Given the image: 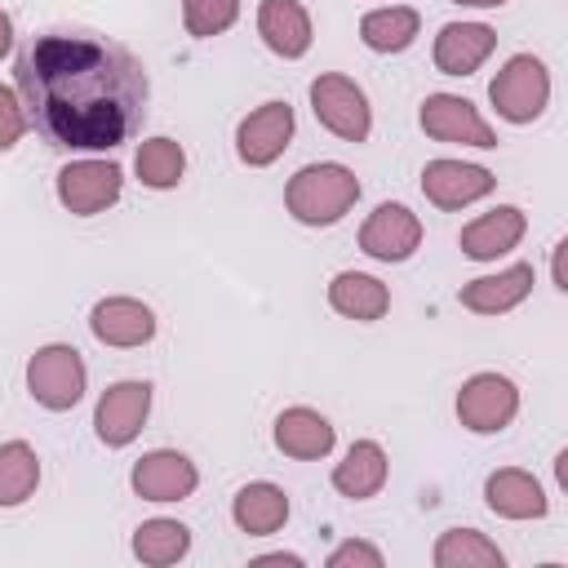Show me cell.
Returning a JSON list of instances; mask_svg holds the SVG:
<instances>
[{
	"label": "cell",
	"mask_w": 568,
	"mask_h": 568,
	"mask_svg": "<svg viewBox=\"0 0 568 568\" xmlns=\"http://www.w3.org/2000/svg\"><path fill=\"white\" fill-rule=\"evenodd\" d=\"M27 120L67 151H115L146 115V67L93 31H44L18 53Z\"/></svg>",
	"instance_id": "6da1fadb"
},
{
	"label": "cell",
	"mask_w": 568,
	"mask_h": 568,
	"mask_svg": "<svg viewBox=\"0 0 568 568\" xmlns=\"http://www.w3.org/2000/svg\"><path fill=\"white\" fill-rule=\"evenodd\" d=\"M355 200H359V178L337 160L302 164L284 186V209L302 226H333L355 209Z\"/></svg>",
	"instance_id": "7a4b0ae2"
},
{
	"label": "cell",
	"mask_w": 568,
	"mask_h": 568,
	"mask_svg": "<svg viewBox=\"0 0 568 568\" xmlns=\"http://www.w3.org/2000/svg\"><path fill=\"white\" fill-rule=\"evenodd\" d=\"M84 386H89V368H84L80 351L67 342H49L27 359V390L49 413L75 408L84 399Z\"/></svg>",
	"instance_id": "3957f363"
},
{
	"label": "cell",
	"mask_w": 568,
	"mask_h": 568,
	"mask_svg": "<svg viewBox=\"0 0 568 568\" xmlns=\"http://www.w3.org/2000/svg\"><path fill=\"white\" fill-rule=\"evenodd\" d=\"M488 102L497 106L501 120L532 124L546 111V102H550V71H546V62L532 58V53L506 58V67L488 84Z\"/></svg>",
	"instance_id": "277c9868"
},
{
	"label": "cell",
	"mask_w": 568,
	"mask_h": 568,
	"mask_svg": "<svg viewBox=\"0 0 568 568\" xmlns=\"http://www.w3.org/2000/svg\"><path fill=\"white\" fill-rule=\"evenodd\" d=\"M311 111L342 142H368V133H373L368 93L342 71H324L311 80Z\"/></svg>",
	"instance_id": "5b68a950"
},
{
	"label": "cell",
	"mask_w": 568,
	"mask_h": 568,
	"mask_svg": "<svg viewBox=\"0 0 568 568\" xmlns=\"http://www.w3.org/2000/svg\"><path fill=\"white\" fill-rule=\"evenodd\" d=\"M58 204L75 217H93V213H106L120 191H124V173L115 160H98V155H84V160H71L58 169Z\"/></svg>",
	"instance_id": "8992f818"
},
{
	"label": "cell",
	"mask_w": 568,
	"mask_h": 568,
	"mask_svg": "<svg viewBox=\"0 0 568 568\" xmlns=\"http://www.w3.org/2000/svg\"><path fill=\"white\" fill-rule=\"evenodd\" d=\"M519 413V386L506 373H475L457 390V422L470 435H497Z\"/></svg>",
	"instance_id": "52a82bcc"
},
{
	"label": "cell",
	"mask_w": 568,
	"mask_h": 568,
	"mask_svg": "<svg viewBox=\"0 0 568 568\" xmlns=\"http://www.w3.org/2000/svg\"><path fill=\"white\" fill-rule=\"evenodd\" d=\"M151 417V382H111L102 395H98V408H93V430L106 448H124L142 435Z\"/></svg>",
	"instance_id": "ba28073f"
},
{
	"label": "cell",
	"mask_w": 568,
	"mask_h": 568,
	"mask_svg": "<svg viewBox=\"0 0 568 568\" xmlns=\"http://www.w3.org/2000/svg\"><path fill=\"white\" fill-rule=\"evenodd\" d=\"M417 120H422L426 138H435V142H457V146H479V151L497 146L493 124L462 93H426Z\"/></svg>",
	"instance_id": "9c48e42d"
},
{
	"label": "cell",
	"mask_w": 568,
	"mask_h": 568,
	"mask_svg": "<svg viewBox=\"0 0 568 568\" xmlns=\"http://www.w3.org/2000/svg\"><path fill=\"white\" fill-rule=\"evenodd\" d=\"M293 124H297V120H293V106L280 102V98L253 106V111L240 120V129H235V155H240L248 169L275 164V160L288 151V142H293Z\"/></svg>",
	"instance_id": "30bf717a"
},
{
	"label": "cell",
	"mask_w": 568,
	"mask_h": 568,
	"mask_svg": "<svg viewBox=\"0 0 568 568\" xmlns=\"http://www.w3.org/2000/svg\"><path fill=\"white\" fill-rule=\"evenodd\" d=\"M359 248L373 262H408L422 248V217L408 204H377L359 226Z\"/></svg>",
	"instance_id": "8fae6325"
},
{
	"label": "cell",
	"mask_w": 568,
	"mask_h": 568,
	"mask_svg": "<svg viewBox=\"0 0 568 568\" xmlns=\"http://www.w3.org/2000/svg\"><path fill=\"white\" fill-rule=\"evenodd\" d=\"M129 484L142 501H186L200 488V470L186 453L178 448H151L133 462Z\"/></svg>",
	"instance_id": "7c38bea8"
},
{
	"label": "cell",
	"mask_w": 568,
	"mask_h": 568,
	"mask_svg": "<svg viewBox=\"0 0 568 568\" xmlns=\"http://www.w3.org/2000/svg\"><path fill=\"white\" fill-rule=\"evenodd\" d=\"M493 186H497L493 169L470 164V160H430L422 169V195L435 209H466V204L493 195Z\"/></svg>",
	"instance_id": "4fadbf2b"
},
{
	"label": "cell",
	"mask_w": 568,
	"mask_h": 568,
	"mask_svg": "<svg viewBox=\"0 0 568 568\" xmlns=\"http://www.w3.org/2000/svg\"><path fill=\"white\" fill-rule=\"evenodd\" d=\"M89 333L102 342V346H115V351H133V346H146L155 337V311L138 297H102L93 302L89 311Z\"/></svg>",
	"instance_id": "5bb4252c"
},
{
	"label": "cell",
	"mask_w": 568,
	"mask_h": 568,
	"mask_svg": "<svg viewBox=\"0 0 568 568\" xmlns=\"http://www.w3.org/2000/svg\"><path fill=\"white\" fill-rule=\"evenodd\" d=\"M524 231H528L524 209L497 204V209L479 213L475 222H466L462 235H457V244H462V253H466L470 262H497V257H506L510 248H519Z\"/></svg>",
	"instance_id": "9a60e30c"
},
{
	"label": "cell",
	"mask_w": 568,
	"mask_h": 568,
	"mask_svg": "<svg viewBox=\"0 0 568 568\" xmlns=\"http://www.w3.org/2000/svg\"><path fill=\"white\" fill-rule=\"evenodd\" d=\"M497 49V31L488 22H444L435 36V67L444 75H475Z\"/></svg>",
	"instance_id": "2e32d148"
},
{
	"label": "cell",
	"mask_w": 568,
	"mask_h": 568,
	"mask_svg": "<svg viewBox=\"0 0 568 568\" xmlns=\"http://www.w3.org/2000/svg\"><path fill=\"white\" fill-rule=\"evenodd\" d=\"M257 36L275 58L293 62L311 49L315 27H311V13L302 0H262L257 4Z\"/></svg>",
	"instance_id": "e0dca14e"
},
{
	"label": "cell",
	"mask_w": 568,
	"mask_h": 568,
	"mask_svg": "<svg viewBox=\"0 0 568 568\" xmlns=\"http://www.w3.org/2000/svg\"><path fill=\"white\" fill-rule=\"evenodd\" d=\"M484 501L493 515L501 519H541L550 510V497L541 488L537 475L519 470V466H501L484 479Z\"/></svg>",
	"instance_id": "ac0fdd59"
},
{
	"label": "cell",
	"mask_w": 568,
	"mask_h": 568,
	"mask_svg": "<svg viewBox=\"0 0 568 568\" xmlns=\"http://www.w3.org/2000/svg\"><path fill=\"white\" fill-rule=\"evenodd\" d=\"M532 293V266L528 262H515L506 271H493V275H479V280H466L457 302L475 315H506L515 311L524 297Z\"/></svg>",
	"instance_id": "d6986e66"
},
{
	"label": "cell",
	"mask_w": 568,
	"mask_h": 568,
	"mask_svg": "<svg viewBox=\"0 0 568 568\" xmlns=\"http://www.w3.org/2000/svg\"><path fill=\"white\" fill-rule=\"evenodd\" d=\"M337 444V430L324 413L306 408V404H293L275 417V448L284 457H297V462H315V457H328Z\"/></svg>",
	"instance_id": "ffe728a7"
},
{
	"label": "cell",
	"mask_w": 568,
	"mask_h": 568,
	"mask_svg": "<svg viewBox=\"0 0 568 568\" xmlns=\"http://www.w3.org/2000/svg\"><path fill=\"white\" fill-rule=\"evenodd\" d=\"M386 475H390V462H386V448L377 439H355L346 448V457L333 466V488L351 501H368L386 488Z\"/></svg>",
	"instance_id": "44dd1931"
},
{
	"label": "cell",
	"mask_w": 568,
	"mask_h": 568,
	"mask_svg": "<svg viewBox=\"0 0 568 568\" xmlns=\"http://www.w3.org/2000/svg\"><path fill=\"white\" fill-rule=\"evenodd\" d=\"M231 519L248 537H271L288 524V493L271 479H253L231 497Z\"/></svg>",
	"instance_id": "7402d4cb"
},
{
	"label": "cell",
	"mask_w": 568,
	"mask_h": 568,
	"mask_svg": "<svg viewBox=\"0 0 568 568\" xmlns=\"http://www.w3.org/2000/svg\"><path fill=\"white\" fill-rule=\"evenodd\" d=\"M328 306L355 324H373L390 311V288L368 271H337L328 280Z\"/></svg>",
	"instance_id": "603a6c76"
},
{
	"label": "cell",
	"mask_w": 568,
	"mask_h": 568,
	"mask_svg": "<svg viewBox=\"0 0 568 568\" xmlns=\"http://www.w3.org/2000/svg\"><path fill=\"white\" fill-rule=\"evenodd\" d=\"M422 36V13L408 4H386V9H368L359 18V40L373 53H404L413 40Z\"/></svg>",
	"instance_id": "cb8c5ba5"
},
{
	"label": "cell",
	"mask_w": 568,
	"mask_h": 568,
	"mask_svg": "<svg viewBox=\"0 0 568 568\" xmlns=\"http://www.w3.org/2000/svg\"><path fill=\"white\" fill-rule=\"evenodd\" d=\"M430 559H435V568H501L506 564L497 541H488L479 528H448V532H439Z\"/></svg>",
	"instance_id": "d4e9b609"
},
{
	"label": "cell",
	"mask_w": 568,
	"mask_h": 568,
	"mask_svg": "<svg viewBox=\"0 0 568 568\" xmlns=\"http://www.w3.org/2000/svg\"><path fill=\"white\" fill-rule=\"evenodd\" d=\"M186 550H191V528L178 519H142L133 528V555L151 568H169L186 559Z\"/></svg>",
	"instance_id": "484cf974"
},
{
	"label": "cell",
	"mask_w": 568,
	"mask_h": 568,
	"mask_svg": "<svg viewBox=\"0 0 568 568\" xmlns=\"http://www.w3.org/2000/svg\"><path fill=\"white\" fill-rule=\"evenodd\" d=\"M40 488V457L27 439L0 444V510L22 506Z\"/></svg>",
	"instance_id": "4316f807"
},
{
	"label": "cell",
	"mask_w": 568,
	"mask_h": 568,
	"mask_svg": "<svg viewBox=\"0 0 568 568\" xmlns=\"http://www.w3.org/2000/svg\"><path fill=\"white\" fill-rule=\"evenodd\" d=\"M133 169H138L142 186H151V191H173V186L182 182V173H186V151H182V142H173V138L160 133V138H146V142L138 146Z\"/></svg>",
	"instance_id": "83f0119b"
},
{
	"label": "cell",
	"mask_w": 568,
	"mask_h": 568,
	"mask_svg": "<svg viewBox=\"0 0 568 568\" xmlns=\"http://www.w3.org/2000/svg\"><path fill=\"white\" fill-rule=\"evenodd\" d=\"M240 18V0H182V27L195 40H213L231 31Z\"/></svg>",
	"instance_id": "f1b7e54d"
},
{
	"label": "cell",
	"mask_w": 568,
	"mask_h": 568,
	"mask_svg": "<svg viewBox=\"0 0 568 568\" xmlns=\"http://www.w3.org/2000/svg\"><path fill=\"white\" fill-rule=\"evenodd\" d=\"M27 133V102L18 89L0 84V151H13Z\"/></svg>",
	"instance_id": "f546056e"
},
{
	"label": "cell",
	"mask_w": 568,
	"mask_h": 568,
	"mask_svg": "<svg viewBox=\"0 0 568 568\" xmlns=\"http://www.w3.org/2000/svg\"><path fill=\"white\" fill-rule=\"evenodd\" d=\"M386 559H382V550L373 546V541H342V546H333L328 550V568H382Z\"/></svg>",
	"instance_id": "4dcf8cb0"
},
{
	"label": "cell",
	"mask_w": 568,
	"mask_h": 568,
	"mask_svg": "<svg viewBox=\"0 0 568 568\" xmlns=\"http://www.w3.org/2000/svg\"><path fill=\"white\" fill-rule=\"evenodd\" d=\"M253 564H257V568H262V564H288V568H302V555H284V550H275V555H257Z\"/></svg>",
	"instance_id": "1f68e13d"
},
{
	"label": "cell",
	"mask_w": 568,
	"mask_h": 568,
	"mask_svg": "<svg viewBox=\"0 0 568 568\" xmlns=\"http://www.w3.org/2000/svg\"><path fill=\"white\" fill-rule=\"evenodd\" d=\"M9 49H13V18L0 9V58H4Z\"/></svg>",
	"instance_id": "d6a6232c"
},
{
	"label": "cell",
	"mask_w": 568,
	"mask_h": 568,
	"mask_svg": "<svg viewBox=\"0 0 568 568\" xmlns=\"http://www.w3.org/2000/svg\"><path fill=\"white\" fill-rule=\"evenodd\" d=\"M550 271H555V288H568V275H564V240L555 244V262H550Z\"/></svg>",
	"instance_id": "836d02e7"
},
{
	"label": "cell",
	"mask_w": 568,
	"mask_h": 568,
	"mask_svg": "<svg viewBox=\"0 0 568 568\" xmlns=\"http://www.w3.org/2000/svg\"><path fill=\"white\" fill-rule=\"evenodd\" d=\"M457 4H466V9H497V4H506V0H457Z\"/></svg>",
	"instance_id": "e575fe53"
}]
</instances>
